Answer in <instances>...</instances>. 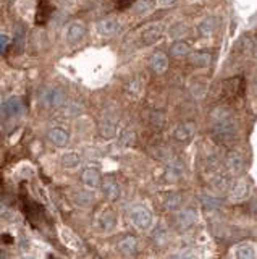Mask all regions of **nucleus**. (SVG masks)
I'll return each instance as SVG.
<instances>
[{"mask_svg":"<svg viewBox=\"0 0 257 259\" xmlns=\"http://www.w3.org/2000/svg\"><path fill=\"white\" fill-rule=\"evenodd\" d=\"M214 140L220 144L230 146L236 140V124L227 108H217L214 114Z\"/></svg>","mask_w":257,"mask_h":259,"instance_id":"f257e3e1","label":"nucleus"},{"mask_svg":"<svg viewBox=\"0 0 257 259\" xmlns=\"http://www.w3.org/2000/svg\"><path fill=\"white\" fill-rule=\"evenodd\" d=\"M130 219H131V222H133L138 228L146 230V228L151 227V224H152V214L149 212V210H147L146 208H143V206H136V208L131 209Z\"/></svg>","mask_w":257,"mask_h":259,"instance_id":"f03ea898","label":"nucleus"},{"mask_svg":"<svg viewBox=\"0 0 257 259\" xmlns=\"http://www.w3.org/2000/svg\"><path fill=\"white\" fill-rule=\"evenodd\" d=\"M23 112H24V104H23L21 98L13 96V98L6 99L3 102V110H2V114L5 115L6 118H18Z\"/></svg>","mask_w":257,"mask_h":259,"instance_id":"7ed1b4c3","label":"nucleus"},{"mask_svg":"<svg viewBox=\"0 0 257 259\" xmlns=\"http://www.w3.org/2000/svg\"><path fill=\"white\" fill-rule=\"evenodd\" d=\"M40 102L45 107H60L65 102V94L62 90H47L40 94Z\"/></svg>","mask_w":257,"mask_h":259,"instance_id":"20e7f679","label":"nucleus"},{"mask_svg":"<svg viewBox=\"0 0 257 259\" xmlns=\"http://www.w3.org/2000/svg\"><path fill=\"white\" fill-rule=\"evenodd\" d=\"M225 164L230 172L241 174L243 168H245V158H243V154L238 151H230L225 156Z\"/></svg>","mask_w":257,"mask_h":259,"instance_id":"39448f33","label":"nucleus"},{"mask_svg":"<svg viewBox=\"0 0 257 259\" xmlns=\"http://www.w3.org/2000/svg\"><path fill=\"white\" fill-rule=\"evenodd\" d=\"M162 34H164V24L154 23L151 26H147V28L141 32V40H143L144 44H154L160 39Z\"/></svg>","mask_w":257,"mask_h":259,"instance_id":"423d86ee","label":"nucleus"},{"mask_svg":"<svg viewBox=\"0 0 257 259\" xmlns=\"http://www.w3.org/2000/svg\"><path fill=\"white\" fill-rule=\"evenodd\" d=\"M81 182L87 188H97L100 185V172L96 167H87L83 174H81Z\"/></svg>","mask_w":257,"mask_h":259,"instance_id":"0eeeda50","label":"nucleus"},{"mask_svg":"<svg viewBox=\"0 0 257 259\" xmlns=\"http://www.w3.org/2000/svg\"><path fill=\"white\" fill-rule=\"evenodd\" d=\"M196 132V125L193 124V122H185V124H181L177 126V130H175V140L177 141H181V142H186L193 138V134Z\"/></svg>","mask_w":257,"mask_h":259,"instance_id":"6e6552de","label":"nucleus"},{"mask_svg":"<svg viewBox=\"0 0 257 259\" xmlns=\"http://www.w3.org/2000/svg\"><path fill=\"white\" fill-rule=\"evenodd\" d=\"M196 222V212L193 209H183L177 214V227L180 230H188Z\"/></svg>","mask_w":257,"mask_h":259,"instance_id":"1a4fd4ad","label":"nucleus"},{"mask_svg":"<svg viewBox=\"0 0 257 259\" xmlns=\"http://www.w3.org/2000/svg\"><path fill=\"white\" fill-rule=\"evenodd\" d=\"M47 138L52 142V144H55L58 148H63L68 144V133L65 132L63 128L60 126H55V128H50L49 133H47Z\"/></svg>","mask_w":257,"mask_h":259,"instance_id":"9d476101","label":"nucleus"},{"mask_svg":"<svg viewBox=\"0 0 257 259\" xmlns=\"http://www.w3.org/2000/svg\"><path fill=\"white\" fill-rule=\"evenodd\" d=\"M97 32L102 34V36H112L118 31L120 24L115 18H105V20H100V22L96 24Z\"/></svg>","mask_w":257,"mask_h":259,"instance_id":"9b49d317","label":"nucleus"},{"mask_svg":"<svg viewBox=\"0 0 257 259\" xmlns=\"http://www.w3.org/2000/svg\"><path fill=\"white\" fill-rule=\"evenodd\" d=\"M84 32H86V28L83 23L73 22L68 24V28H66V40H68V42H78V40H81V38L84 36Z\"/></svg>","mask_w":257,"mask_h":259,"instance_id":"f8f14e48","label":"nucleus"},{"mask_svg":"<svg viewBox=\"0 0 257 259\" xmlns=\"http://www.w3.org/2000/svg\"><path fill=\"white\" fill-rule=\"evenodd\" d=\"M151 68L154 73L162 74L164 72H167L168 68V57L165 56L164 52H155L152 58H151Z\"/></svg>","mask_w":257,"mask_h":259,"instance_id":"ddd939ff","label":"nucleus"},{"mask_svg":"<svg viewBox=\"0 0 257 259\" xmlns=\"http://www.w3.org/2000/svg\"><path fill=\"white\" fill-rule=\"evenodd\" d=\"M248 194H249V183H248V180H245V178L236 180L233 183V186H232V198H233V200H236V201L245 200Z\"/></svg>","mask_w":257,"mask_h":259,"instance_id":"4468645a","label":"nucleus"},{"mask_svg":"<svg viewBox=\"0 0 257 259\" xmlns=\"http://www.w3.org/2000/svg\"><path fill=\"white\" fill-rule=\"evenodd\" d=\"M102 192L105 194L107 200H110V201H115L117 198L120 196V186H118V183L115 182L113 178H107L104 183H102Z\"/></svg>","mask_w":257,"mask_h":259,"instance_id":"2eb2a0df","label":"nucleus"},{"mask_svg":"<svg viewBox=\"0 0 257 259\" xmlns=\"http://www.w3.org/2000/svg\"><path fill=\"white\" fill-rule=\"evenodd\" d=\"M181 201H183V198H181L180 193H167L162 198V206L167 210H175L180 208Z\"/></svg>","mask_w":257,"mask_h":259,"instance_id":"dca6fc26","label":"nucleus"},{"mask_svg":"<svg viewBox=\"0 0 257 259\" xmlns=\"http://www.w3.org/2000/svg\"><path fill=\"white\" fill-rule=\"evenodd\" d=\"M118 250L123 254H134L138 250V240L134 236H125L123 240H120Z\"/></svg>","mask_w":257,"mask_h":259,"instance_id":"f3484780","label":"nucleus"},{"mask_svg":"<svg viewBox=\"0 0 257 259\" xmlns=\"http://www.w3.org/2000/svg\"><path fill=\"white\" fill-rule=\"evenodd\" d=\"M52 15V5L47 2V0H40L39 8H37V16H36V23L37 24H44L47 20Z\"/></svg>","mask_w":257,"mask_h":259,"instance_id":"a211bd4d","label":"nucleus"},{"mask_svg":"<svg viewBox=\"0 0 257 259\" xmlns=\"http://www.w3.org/2000/svg\"><path fill=\"white\" fill-rule=\"evenodd\" d=\"M81 162V156L76 151H68L62 156V166L65 168H76Z\"/></svg>","mask_w":257,"mask_h":259,"instance_id":"6ab92c4d","label":"nucleus"},{"mask_svg":"<svg viewBox=\"0 0 257 259\" xmlns=\"http://www.w3.org/2000/svg\"><path fill=\"white\" fill-rule=\"evenodd\" d=\"M60 234H62V240H63V243H65L68 248H71V250H79V248H81L79 238H78L76 235H74L71 230L63 228L62 232H60Z\"/></svg>","mask_w":257,"mask_h":259,"instance_id":"aec40b11","label":"nucleus"},{"mask_svg":"<svg viewBox=\"0 0 257 259\" xmlns=\"http://www.w3.org/2000/svg\"><path fill=\"white\" fill-rule=\"evenodd\" d=\"M228 185H230L228 176L223 175V174H217V175H215L214 178H212V182H211L212 190H215V192H219V193L227 192V190H228Z\"/></svg>","mask_w":257,"mask_h":259,"instance_id":"412c9836","label":"nucleus"},{"mask_svg":"<svg viewBox=\"0 0 257 259\" xmlns=\"http://www.w3.org/2000/svg\"><path fill=\"white\" fill-rule=\"evenodd\" d=\"M215 28H217V20H215L214 16H207L206 20H202V22L199 23V32L202 34V36H209V34H212L215 31Z\"/></svg>","mask_w":257,"mask_h":259,"instance_id":"4be33fe9","label":"nucleus"},{"mask_svg":"<svg viewBox=\"0 0 257 259\" xmlns=\"http://www.w3.org/2000/svg\"><path fill=\"white\" fill-rule=\"evenodd\" d=\"M99 222L104 230H112L115 227V222H117V216H115L112 210H105V212H102V216L99 217Z\"/></svg>","mask_w":257,"mask_h":259,"instance_id":"5701e85b","label":"nucleus"},{"mask_svg":"<svg viewBox=\"0 0 257 259\" xmlns=\"http://www.w3.org/2000/svg\"><path fill=\"white\" fill-rule=\"evenodd\" d=\"M189 54V46L186 42H181V40H178V42H175L172 47H170V56L175 57V58H181V57H186Z\"/></svg>","mask_w":257,"mask_h":259,"instance_id":"b1692460","label":"nucleus"},{"mask_svg":"<svg viewBox=\"0 0 257 259\" xmlns=\"http://www.w3.org/2000/svg\"><path fill=\"white\" fill-rule=\"evenodd\" d=\"M181 174H183V164H181V162H173V164L168 166L167 172H165V176H167L168 180L173 182V180L180 178Z\"/></svg>","mask_w":257,"mask_h":259,"instance_id":"393cba45","label":"nucleus"},{"mask_svg":"<svg viewBox=\"0 0 257 259\" xmlns=\"http://www.w3.org/2000/svg\"><path fill=\"white\" fill-rule=\"evenodd\" d=\"M201 202L202 206L206 209H217L223 204V200L222 198H217V196H209V194H202L201 196Z\"/></svg>","mask_w":257,"mask_h":259,"instance_id":"a878e982","label":"nucleus"},{"mask_svg":"<svg viewBox=\"0 0 257 259\" xmlns=\"http://www.w3.org/2000/svg\"><path fill=\"white\" fill-rule=\"evenodd\" d=\"M236 256L245 258V259H253V258H256V250L253 244H248V243L240 244L238 250H236Z\"/></svg>","mask_w":257,"mask_h":259,"instance_id":"bb28decb","label":"nucleus"},{"mask_svg":"<svg viewBox=\"0 0 257 259\" xmlns=\"http://www.w3.org/2000/svg\"><path fill=\"white\" fill-rule=\"evenodd\" d=\"M100 134L104 136V138H113L115 136V125L109 120H104L102 124H100Z\"/></svg>","mask_w":257,"mask_h":259,"instance_id":"cd10ccee","label":"nucleus"},{"mask_svg":"<svg viewBox=\"0 0 257 259\" xmlns=\"http://www.w3.org/2000/svg\"><path fill=\"white\" fill-rule=\"evenodd\" d=\"M211 54L209 52H198L194 56V58H193V62L198 65V66H207L209 64H211Z\"/></svg>","mask_w":257,"mask_h":259,"instance_id":"c85d7f7f","label":"nucleus"},{"mask_svg":"<svg viewBox=\"0 0 257 259\" xmlns=\"http://www.w3.org/2000/svg\"><path fill=\"white\" fill-rule=\"evenodd\" d=\"M152 4H154V0H136V4H134V10H136L138 13H144L151 8Z\"/></svg>","mask_w":257,"mask_h":259,"instance_id":"c756f323","label":"nucleus"},{"mask_svg":"<svg viewBox=\"0 0 257 259\" xmlns=\"http://www.w3.org/2000/svg\"><path fill=\"white\" fill-rule=\"evenodd\" d=\"M10 44V38L6 34H0V52H3V49Z\"/></svg>","mask_w":257,"mask_h":259,"instance_id":"7c9ffc66","label":"nucleus"},{"mask_svg":"<svg viewBox=\"0 0 257 259\" xmlns=\"http://www.w3.org/2000/svg\"><path fill=\"white\" fill-rule=\"evenodd\" d=\"M249 212H251L253 217H257V198H254L251 204H249Z\"/></svg>","mask_w":257,"mask_h":259,"instance_id":"2f4dec72","label":"nucleus"},{"mask_svg":"<svg viewBox=\"0 0 257 259\" xmlns=\"http://www.w3.org/2000/svg\"><path fill=\"white\" fill-rule=\"evenodd\" d=\"M133 2H136V0H118V6L120 8H128L130 5H133Z\"/></svg>","mask_w":257,"mask_h":259,"instance_id":"473e14b6","label":"nucleus"},{"mask_svg":"<svg viewBox=\"0 0 257 259\" xmlns=\"http://www.w3.org/2000/svg\"><path fill=\"white\" fill-rule=\"evenodd\" d=\"M160 2V5H164V6H170V5H173L175 2H177V0H159Z\"/></svg>","mask_w":257,"mask_h":259,"instance_id":"72a5a7b5","label":"nucleus"},{"mask_svg":"<svg viewBox=\"0 0 257 259\" xmlns=\"http://www.w3.org/2000/svg\"><path fill=\"white\" fill-rule=\"evenodd\" d=\"M2 110H3V100L2 96H0V117H2Z\"/></svg>","mask_w":257,"mask_h":259,"instance_id":"f704fd0d","label":"nucleus"},{"mask_svg":"<svg viewBox=\"0 0 257 259\" xmlns=\"http://www.w3.org/2000/svg\"><path fill=\"white\" fill-rule=\"evenodd\" d=\"M254 57H256V58H257V46H256V47H254Z\"/></svg>","mask_w":257,"mask_h":259,"instance_id":"c9c22d12","label":"nucleus"},{"mask_svg":"<svg viewBox=\"0 0 257 259\" xmlns=\"http://www.w3.org/2000/svg\"><path fill=\"white\" fill-rule=\"evenodd\" d=\"M253 22H257V13H256V15L253 16Z\"/></svg>","mask_w":257,"mask_h":259,"instance_id":"e433bc0d","label":"nucleus"},{"mask_svg":"<svg viewBox=\"0 0 257 259\" xmlns=\"http://www.w3.org/2000/svg\"><path fill=\"white\" fill-rule=\"evenodd\" d=\"M256 88H257V80H256Z\"/></svg>","mask_w":257,"mask_h":259,"instance_id":"4c0bfd02","label":"nucleus"}]
</instances>
